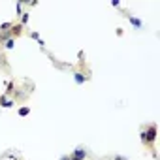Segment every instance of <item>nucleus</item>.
Returning a JSON list of instances; mask_svg holds the SVG:
<instances>
[{
	"label": "nucleus",
	"mask_w": 160,
	"mask_h": 160,
	"mask_svg": "<svg viewBox=\"0 0 160 160\" xmlns=\"http://www.w3.org/2000/svg\"><path fill=\"white\" fill-rule=\"evenodd\" d=\"M128 19H130V23L134 25V26H137V29H141V26H143V23H141L140 19H136V17H128Z\"/></svg>",
	"instance_id": "20e7f679"
},
{
	"label": "nucleus",
	"mask_w": 160,
	"mask_h": 160,
	"mask_svg": "<svg viewBox=\"0 0 160 160\" xmlns=\"http://www.w3.org/2000/svg\"><path fill=\"white\" fill-rule=\"evenodd\" d=\"M29 113H30L29 107H21V109H19V115H21V117H25V115H29Z\"/></svg>",
	"instance_id": "0eeeda50"
},
{
	"label": "nucleus",
	"mask_w": 160,
	"mask_h": 160,
	"mask_svg": "<svg viewBox=\"0 0 160 160\" xmlns=\"http://www.w3.org/2000/svg\"><path fill=\"white\" fill-rule=\"evenodd\" d=\"M60 160H68V156H62V158H60Z\"/></svg>",
	"instance_id": "9b49d317"
},
{
	"label": "nucleus",
	"mask_w": 160,
	"mask_h": 160,
	"mask_svg": "<svg viewBox=\"0 0 160 160\" xmlns=\"http://www.w3.org/2000/svg\"><path fill=\"white\" fill-rule=\"evenodd\" d=\"M115 160H126L124 156H115Z\"/></svg>",
	"instance_id": "9d476101"
},
{
	"label": "nucleus",
	"mask_w": 160,
	"mask_h": 160,
	"mask_svg": "<svg viewBox=\"0 0 160 160\" xmlns=\"http://www.w3.org/2000/svg\"><path fill=\"white\" fill-rule=\"evenodd\" d=\"M0 104H2V107H11L13 106V100H8V98H0Z\"/></svg>",
	"instance_id": "7ed1b4c3"
},
{
	"label": "nucleus",
	"mask_w": 160,
	"mask_h": 160,
	"mask_svg": "<svg viewBox=\"0 0 160 160\" xmlns=\"http://www.w3.org/2000/svg\"><path fill=\"white\" fill-rule=\"evenodd\" d=\"M72 160H79V158H75V156H74V158H72Z\"/></svg>",
	"instance_id": "f8f14e48"
},
{
	"label": "nucleus",
	"mask_w": 160,
	"mask_h": 160,
	"mask_svg": "<svg viewBox=\"0 0 160 160\" xmlns=\"http://www.w3.org/2000/svg\"><path fill=\"white\" fill-rule=\"evenodd\" d=\"M21 32V26H11V34H19Z\"/></svg>",
	"instance_id": "1a4fd4ad"
},
{
	"label": "nucleus",
	"mask_w": 160,
	"mask_h": 160,
	"mask_svg": "<svg viewBox=\"0 0 160 160\" xmlns=\"http://www.w3.org/2000/svg\"><path fill=\"white\" fill-rule=\"evenodd\" d=\"M13 44H15V41H13V38H10V40H6V41H4V47H6V49H11Z\"/></svg>",
	"instance_id": "423d86ee"
},
{
	"label": "nucleus",
	"mask_w": 160,
	"mask_h": 160,
	"mask_svg": "<svg viewBox=\"0 0 160 160\" xmlns=\"http://www.w3.org/2000/svg\"><path fill=\"white\" fill-rule=\"evenodd\" d=\"M26 21H29V13H21V23L26 25Z\"/></svg>",
	"instance_id": "6e6552de"
},
{
	"label": "nucleus",
	"mask_w": 160,
	"mask_h": 160,
	"mask_svg": "<svg viewBox=\"0 0 160 160\" xmlns=\"http://www.w3.org/2000/svg\"><path fill=\"white\" fill-rule=\"evenodd\" d=\"M74 156H75V158H79V160H85L87 152H85V149H83V147H77V149L74 151Z\"/></svg>",
	"instance_id": "f03ea898"
},
{
	"label": "nucleus",
	"mask_w": 160,
	"mask_h": 160,
	"mask_svg": "<svg viewBox=\"0 0 160 160\" xmlns=\"http://www.w3.org/2000/svg\"><path fill=\"white\" fill-rule=\"evenodd\" d=\"M75 83H77V85H83V83H85V75H83V74H75Z\"/></svg>",
	"instance_id": "39448f33"
},
{
	"label": "nucleus",
	"mask_w": 160,
	"mask_h": 160,
	"mask_svg": "<svg viewBox=\"0 0 160 160\" xmlns=\"http://www.w3.org/2000/svg\"><path fill=\"white\" fill-rule=\"evenodd\" d=\"M141 140L145 143H152V141H155L156 140V126H149V130L141 134Z\"/></svg>",
	"instance_id": "f257e3e1"
}]
</instances>
